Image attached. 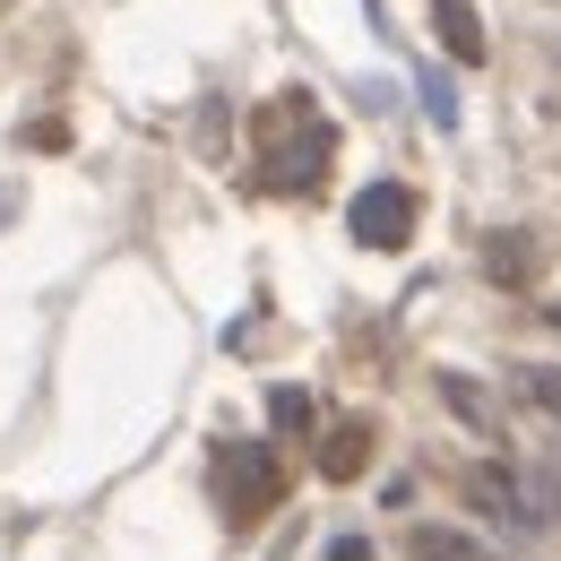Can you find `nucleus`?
I'll return each mask as SVG.
<instances>
[{"mask_svg":"<svg viewBox=\"0 0 561 561\" xmlns=\"http://www.w3.org/2000/svg\"><path fill=\"white\" fill-rule=\"evenodd\" d=\"M545 329H553V337H561V302H545Z\"/></svg>","mask_w":561,"mask_h":561,"instance_id":"nucleus-10","label":"nucleus"},{"mask_svg":"<svg viewBox=\"0 0 561 561\" xmlns=\"http://www.w3.org/2000/svg\"><path fill=\"white\" fill-rule=\"evenodd\" d=\"M458 492H467V510H476L484 527H501V536H518V545L536 536V518H527V501H518V476H510L501 458H484V467H467V476H458Z\"/></svg>","mask_w":561,"mask_h":561,"instance_id":"nucleus-2","label":"nucleus"},{"mask_svg":"<svg viewBox=\"0 0 561 561\" xmlns=\"http://www.w3.org/2000/svg\"><path fill=\"white\" fill-rule=\"evenodd\" d=\"M423 104H432V122H440V130L458 122V104H449V78H440V70H423Z\"/></svg>","mask_w":561,"mask_h":561,"instance_id":"nucleus-8","label":"nucleus"},{"mask_svg":"<svg viewBox=\"0 0 561 561\" xmlns=\"http://www.w3.org/2000/svg\"><path fill=\"white\" fill-rule=\"evenodd\" d=\"M440 398L458 407V423H476V432H492V398L467 380V371H440Z\"/></svg>","mask_w":561,"mask_h":561,"instance_id":"nucleus-6","label":"nucleus"},{"mask_svg":"<svg viewBox=\"0 0 561 561\" xmlns=\"http://www.w3.org/2000/svg\"><path fill=\"white\" fill-rule=\"evenodd\" d=\"M407 553H415V561H501L492 545H476L467 527H415V536H407Z\"/></svg>","mask_w":561,"mask_h":561,"instance_id":"nucleus-3","label":"nucleus"},{"mask_svg":"<svg viewBox=\"0 0 561 561\" xmlns=\"http://www.w3.org/2000/svg\"><path fill=\"white\" fill-rule=\"evenodd\" d=\"M268 415H277V432H302V423H311V398H302V389H277Z\"/></svg>","mask_w":561,"mask_h":561,"instance_id":"nucleus-7","label":"nucleus"},{"mask_svg":"<svg viewBox=\"0 0 561 561\" xmlns=\"http://www.w3.org/2000/svg\"><path fill=\"white\" fill-rule=\"evenodd\" d=\"M329 561H371V545H363V536H337V545H329Z\"/></svg>","mask_w":561,"mask_h":561,"instance_id":"nucleus-9","label":"nucleus"},{"mask_svg":"<svg viewBox=\"0 0 561 561\" xmlns=\"http://www.w3.org/2000/svg\"><path fill=\"white\" fill-rule=\"evenodd\" d=\"M346 233L363 251H398V242L415 233V191H407V182H371L363 199H346Z\"/></svg>","mask_w":561,"mask_h":561,"instance_id":"nucleus-1","label":"nucleus"},{"mask_svg":"<svg viewBox=\"0 0 561 561\" xmlns=\"http://www.w3.org/2000/svg\"><path fill=\"white\" fill-rule=\"evenodd\" d=\"M510 389H518V398L561 432V363H518V371H510Z\"/></svg>","mask_w":561,"mask_h":561,"instance_id":"nucleus-5","label":"nucleus"},{"mask_svg":"<svg viewBox=\"0 0 561 561\" xmlns=\"http://www.w3.org/2000/svg\"><path fill=\"white\" fill-rule=\"evenodd\" d=\"M432 18H440V44H449V61H484V26H476V9L467 0H432Z\"/></svg>","mask_w":561,"mask_h":561,"instance_id":"nucleus-4","label":"nucleus"}]
</instances>
